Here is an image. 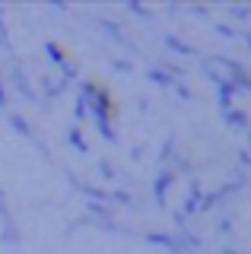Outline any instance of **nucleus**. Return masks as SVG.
I'll use <instances>...</instances> for the list:
<instances>
[{
  "label": "nucleus",
  "mask_w": 251,
  "mask_h": 254,
  "mask_svg": "<svg viewBox=\"0 0 251 254\" xmlns=\"http://www.w3.org/2000/svg\"><path fill=\"white\" fill-rule=\"evenodd\" d=\"M166 185H169V175H162L159 181H156V197L162 200V194H166Z\"/></svg>",
  "instance_id": "obj_2"
},
{
  "label": "nucleus",
  "mask_w": 251,
  "mask_h": 254,
  "mask_svg": "<svg viewBox=\"0 0 251 254\" xmlns=\"http://www.w3.org/2000/svg\"><path fill=\"white\" fill-rule=\"evenodd\" d=\"M0 105H6V95H3V89H0Z\"/></svg>",
  "instance_id": "obj_5"
},
{
  "label": "nucleus",
  "mask_w": 251,
  "mask_h": 254,
  "mask_svg": "<svg viewBox=\"0 0 251 254\" xmlns=\"http://www.w3.org/2000/svg\"><path fill=\"white\" fill-rule=\"evenodd\" d=\"M70 140H73V146H76V149H86V143H83V137H80V130H76V127L70 130Z\"/></svg>",
  "instance_id": "obj_3"
},
{
  "label": "nucleus",
  "mask_w": 251,
  "mask_h": 254,
  "mask_svg": "<svg viewBox=\"0 0 251 254\" xmlns=\"http://www.w3.org/2000/svg\"><path fill=\"white\" fill-rule=\"evenodd\" d=\"M226 121H232V124H239V127H242V124H248V121H245V115H239V111H226Z\"/></svg>",
  "instance_id": "obj_1"
},
{
  "label": "nucleus",
  "mask_w": 251,
  "mask_h": 254,
  "mask_svg": "<svg viewBox=\"0 0 251 254\" xmlns=\"http://www.w3.org/2000/svg\"><path fill=\"white\" fill-rule=\"evenodd\" d=\"M166 42H169V48H178V51H185V54H191V48H188V45H182V42H178V38H166Z\"/></svg>",
  "instance_id": "obj_4"
}]
</instances>
